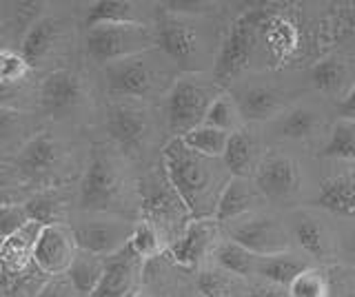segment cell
<instances>
[{
    "instance_id": "7bdbcfd3",
    "label": "cell",
    "mask_w": 355,
    "mask_h": 297,
    "mask_svg": "<svg viewBox=\"0 0 355 297\" xmlns=\"http://www.w3.org/2000/svg\"><path fill=\"white\" fill-rule=\"evenodd\" d=\"M247 297H291V295H288V289H284V286L266 282V284H260V286H255V289H251Z\"/></svg>"
},
{
    "instance_id": "484cf974",
    "label": "cell",
    "mask_w": 355,
    "mask_h": 297,
    "mask_svg": "<svg viewBox=\"0 0 355 297\" xmlns=\"http://www.w3.org/2000/svg\"><path fill=\"white\" fill-rule=\"evenodd\" d=\"M198 291L205 297H247L251 289L244 278L220 269L216 264L198 273Z\"/></svg>"
},
{
    "instance_id": "7c38bea8",
    "label": "cell",
    "mask_w": 355,
    "mask_h": 297,
    "mask_svg": "<svg viewBox=\"0 0 355 297\" xmlns=\"http://www.w3.org/2000/svg\"><path fill=\"white\" fill-rule=\"evenodd\" d=\"M220 228H218V219L216 217H207V219H193L191 224L187 226L182 237L175 242L173 246L166 249V255L178 267H198L202 264L207 258H214L216 251L220 246Z\"/></svg>"
},
{
    "instance_id": "ee69618b",
    "label": "cell",
    "mask_w": 355,
    "mask_h": 297,
    "mask_svg": "<svg viewBox=\"0 0 355 297\" xmlns=\"http://www.w3.org/2000/svg\"><path fill=\"white\" fill-rule=\"evenodd\" d=\"M340 118H347V120H355V84L351 87V91L347 93L344 100H340Z\"/></svg>"
},
{
    "instance_id": "7a4b0ae2",
    "label": "cell",
    "mask_w": 355,
    "mask_h": 297,
    "mask_svg": "<svg viewBox=\"0 0 355 297\" xmlns=\"http://www.w3.org/2000/svg\"><path fill=\"white\" fill-rule=\"evenodd\" d=\"M140 211L142 222H149L162 235L166 249L182 237L187 226L193 222L189 206L175 191L169 175L162 169H151L140 180Z\"/></svg>"
},
{
    "instance_id": "e0dca14e",
    "label": "cell",
    "mask_w": 355,
    "mask_h": 297,
    "mask_svg": "<svg viewBox=\"0 0 355 297\" xmlns=\"http://www.w3.org/2000/svg\"><path fill=\"white\" fill-rule=\"evenodd\" d=\"M255 186L269 200H286L297 193V164L286 156H266L255 171Z\"/></svg>"
},
{
    "instance_id": "30bf717a",
    "label": "cell",
    "mask_w": 355,
    "mask_h": 297,
    "mask_svg": "<svg viewBox=\"0 0 355 297\" xmlns=\"http://www.w3.org/2000/svg\"><path fill=\"white\" fill-rule=\"evenodd\" d=\"M260 45L273 64L284 67V64H291L302 56L304 36L291 16L271 9V14L266 16L260 29Z\"/></svg>"
},
{
    "instance_id": "4fadbf2b",
    "label": "cell",
    "mask_w": 355,
    "mask_h": 297,
    "mask_svg": "<svg viewBox=\"0 0 355 297\" xmlns=\"http://www.w3.org/2000/svg\"><path fill=\"white\" fill-rule=\"evenodd\" d=\"M144 262L131 246L107 258L103 282L92 297H136L142 286Z\"/></svg>"
},
{
    "instance_id": "ffe728a7",
    "label": "cell",
    "mask_w": 355,
    "mask_h": 297,
    "mask_svg": "<svg viewBox=\"0 0 355 297\" xmlns=\"http://www.w3.org/2000/svg\"><path fill=\"white\" fill-rule=\"evenodd\" d=\"M262 197L264 195L258 186H253L247 178H231L220 195L216 219L218 222H236L244 215H251Z\"/></svg>"
},
{
    "instance_id": "83f0119b",
    "label": "cell",
    "mask_w": 355,
    "mask_h": 297,
    "mask_svg": "<svg viewBox=\"0 0 355 297\" xmlns=\"http://www.w3.org/2000/svg\"><path fill=\"white\" fill-rule=\"evenodd\" d=\"M105 267H107V258L80 251L67 275H69V280L76 286L78 293L83 297H92L100 286V282H103Z\"/></svg>"
},
{
    "instance_id": "8992f818",
    "label": "cell",
    "mask_w": 355,
    "mask_h": 297,
    "mask_svg": "<svg viewBox=\"0 0 355 297\" xmlns=\"http://www.w3.org/2000/svg\"><path fill=\"white\" fill-rule=\"evenodd\" d=\"M269 14H271V9L255 7V9H249V12H244L236 23L231 25L229 36L222 42L220 53L216 58L214 73L218 80L236 78L238 73H242L249 67L255 47L260 45V29Z\"/></svg>"
},
{
    "instance_id": "1f68e13d",
    "label": "cell",
    "mask_w": 355,
    "mask_h": 297,
    "mask_svg": "<svg viewBox=\"0 0 355 297\" xmlns=\"http://www.w3.org/2000/svg\"><path fill=\"white\" fill-rule=\"evenodd\" d=\"M31 222L42 226H58L67 219V204L55 191H40L25 202Z\"/></svg>"
},
{
    "instance_id": "60d3db41",
    "label": "cell",
    "mask_w": 355,
    "mask_h": 297,
    "mask_svg": "<svg viewBox=\"0 0 355 297\" xmlns=\"http://www.w3.org/2000/svg\"><path fill=\"white\" fill-rule=\"evenodd\" d=\"M31 217L25 204H3V215H0V228H3V240L14 235L16 231L27 226Z\"/></svg>"
},
{
    "instance_id": "277c9868",
    "label": "cell",
    "mask_w": 355,
    "mask_h": 297,
    "mask_svg": "<svg viewBox=\"0 0 355 297\" xmlns=\"http://www.w3.org/2000/svg\"><path fill=\"white\" fill-rule=\"evenodd\" d=\"M164 58L153 56V51H147L140 53V56L109 64V67H105L109 91L116 98H125V100H142V98L160 93L166 84V78H169Z\"/></svg>"
},
{
    "instance_id": "603a6c76",
    "label": "cell",
    "mask_w": 355,
    "mask_h": 297,
    "mask_svg": "<svg viewBox=\"0 0 355 297\" xmlns=\"http://www.w3.org/2000/svg\"><path fill=\"white\" fill-rule=\"evenodd\" d=\"M238 107L244 120H271L284 114L282 93L266 84H251L238 96Z\"/></svg>"
},
{
    "instance_id": "d6a6232c",
    "label": "cell",
    "mask_w": 355,
    "mask_h": 297,
    "mask_svg": "<svg viewBox=\"0 0 355 297\" xmlns=\"http://www.w3.org/2000/svg\"><path fill=\"white\" fill-rule=\"evenodd\" d=\"M184 145L200 153V156H207V158H216L220 160L225 156V151L229 147V140H231V134H225V131L220 129H214V127H198L193 129L191 134H187L184 138H180Z\"/></svg>"
},
{
    "instance_id": "d590c367",
    "label": "cell",
    "mask_w": 355,
    "mask_h": 297,
    "mask_svg": "<svg viewBox=\"0 0 355 297\" xmlns=\"http://www.w3.org/2000/svg\"><path fill=\"white\" fill-rule=\"evenodd\" d=\"M242 120L244 118L240 114V107H238L236 98H233L231 93H220L218 100L209 109L205 125L225 131V134H236V131H240Z\"/></svg>"
},
{
    "instance_id": "bcb514c9",
    "label": "cell",
    "mask_w": 355,
    "mask_h": 297,
    "mask_svg": "<svg viewBox=\"0 0 355 297\" xmlns=\"http://www.w3.org/2000/svg\"><path fill=\"white\" fill-rule=\"evenodd\" d=\"M338 297H355V293H342V295H338Z\"/></svg>"
},
{
    "instance_id": "7402d4cb",
    "label": "cell",
    "mask_w": 355,
    "mask_h": 297,
    "mask_svg": "<svg viewBox=\"0 0 355 297\" xmlns=\"http://www.w3.org/2000/svg\"><path fill=\"white\" fill-rule=\"evenodd\" d=\"M349 78H351L349 60L340 56V53L322 56L313 67H311V82H313L315 89L327 96H340L342 100L347 98L351 87L355 84Z\"/></svg>"
},
{
    "instance_id": "5b68a950",
    "label": "cell",
    "mask_w": 355,
    "mask_h": 297,
    "mask_svg": "<svg viewBox=\"0 0 355 297\" xmlns=\"http://www.w3.org/2000/svg\"><path fill=\"white\" fill-rule=\"evenodd\" d=\"M222 91L216 82L200 78H180L171 84L166 96V123L175 138H184L193 129L202 127L211 105Z\"/></svg>"
},
{
    "instance_id": "f546056e",
    "label": "cell",
    "mask_w": 355,
    "mask_h": 297,
    "mask_svg": "<svg viewBox=\"0 0 355 297\" xmlns=\"http://www.w3.org/2000/svg\"><path fill=\"white\" fill-rule=\"evenodd\" d=\"M291 228H293V237L297 240V244L302 246L309 255L327 258L331 253V237L327 233V228L322 226L315 217L297 215V217H293Z\"/></svg>"
},
{
    "instance_id": "3957f363",
    "label": "cell",
    "mask_w": 355,
    "mask_h": 297,
    "mask_svg": "<svg viewBox=\"0 0 355 297\" xmlns=\"http://www.w3.org/2000/svg\"><path fill=\"white\" fill-rule=\"evenodd\" d=\"M158 47L155 29L147 25H100L87 29L85 51L98 64H109L127 60Z\"/></svg>"
},
{
    "instance_id": "e575fe53",
    "label": "cell",
    "mask_w": 355,
    "mask_h": 297,
    "mask_svg": "<svg viewBox=\"0 0 355 297\" xmlns=\"http://www.w3.org/2000/svg\"><path fill=\"white\" fill-rule=\"evenodd\" d=\"M320 127V118L313 109L309 107H293L286 109V111L280 116V123H277V131L286 138L293 140H302L313 136Z\"/></svg>"
},
{
    "instance_id": "52a82bcc",
    "label": "cell",
    "mask_w": 355,
    "mask_h": 297,
    "mask_svg": "<svg viewBox=\"0 0 355 297\" xmlns=\"http://www.w3.org/2000/svg\"><path fill=\"white\" fill-rule=\"evenodd\" d=\"M125 184L118 160L103 149H94L80 182V206L85 211H111L116 208Z\"/></svg>"
},
{
    "instance_id": "44dd1931",
    "label": "cell",
    "mask_w": 355,
    "mask_h": 297,
    "mask_svg": "<svg viewBox=\"0 0 355 297\" xmlns=\"http://www.w3.org/2000/svg\"><path fill=\"white\" fill-rule=\"evenodd\" d=\"M62 40V25L58 18L42 16L36 25H33L20 42V53L27 58L31 67H36L38 62L47 60L51 53L58 49Z\"/></svg>"
},
{
    "instance_id": "6da1fadb",
    "label": "cell",
    "mask_w": 355,
    "mask_h": 297,
    "mask_svg": "<svg viewBox=\"0 0 355 297\" xmlns=\"http://www.w3.org/2000/svg\"><path fill=\"white\" fill-rule=\"evenodd\" d=\"M162 162L171 184L189 206L193 219L216 217L220 195L231 180H227L229 169L222 167L225 162L220 164L216 158L200 156L189 149L180 138L166 145Z\"/></svg>"
},
{
    "instance_id": "4dcf8cb0",
    "label": "cell",
    "mask_w": 355,
    "mask_h": 297,
    "mask_svg": "<svg viewBox=\"0 0 355 297\" xmlns=\"http://www.w3.org/2000/svg\"><path fill=\"white\" fill-rule=\"evenodd\" d=\"M100 25H142V18L133 3H116V0H105L96 3L87 12V29Z\"/></svg>"
},
{
    "instance_id": "cb8c5ba5",
    "label": "cell",
    "mask_w": 355,
    "mask_h": 297,
    "mask_svg": "<svg viewBox=\"0 0 355 297\" xmlns=\"http://www.w3.org/2000/svg\"><path fill=\"white\" fill-rule=\"evenodd\" d=\"M318 206L340 217H355V175L340 173L322 182Z\"/></svg>"
},
{
    "instance_id": "5bb4252c",
    "label": "cell",
    "mask_w": 355,
    "mask_h": 297,
    "mask_svg": "<svg viewBox=\"0 0 355 297\" xmlns=\"http://www.w3.org/2000/svg\"><path fill=\"white\" fill-rule=\"evenodd\" d=\"M78 253H80V246H78L71 228H67L64 224L44 226L36 249V267L42 269L49 278L67 275Z\"/></svg>"
},
{
    "instance_id": "836d02e7",
    "label": "cell",
    "mask_w": 355,
    "mask_h": 297,
    "mask_svg": "<svg viewBox=\"0 0 355 297\" xmlns=\"http://www.w3.org/2000/svg\"><path fill=\"white\" fill-rule=\"evenodd\" d=\"M49 280V275L33 264L31 269L16 275L3 273V293L5 297H38Z\"/></svg>"
},
{
    "instance_id": "ba28073f",
    "label": "cell",
    "mask_w": 355,
    "mask_h": 297,
    "mask_svg": "<svg viewBox=\"0 0 355 297\" xmlns=\"http://www.w3.org/2000/svg\"><path fill=\"white\" fill-rule=\"evenodd\" d=\"M107 131L127 153H140L151 136V116L138 100L118 98L107 109Z\"/></svg>"
},
{
    "instance_id": "f1b7e54d",
    "label": "cell",
    "mask_w": 355,
    "mask_h": 297,
    "mask_svg": "<svg viewBox=\"0 0 355 297\" xmlns=\"http://www.w3.org/2000/svg\"><path fill=\"white\" fill-rule=\"evenodd\" d=\"M214 258H216V264L220 269H225L229 273H236L244 280H247L249 275H258L260 255H255V253H251L247 246H242L233 240L220 242V246H218Z\"/></svg>"
},
{
    "instance_id": "d6986e66",
    "label": "cell",
    "mask_w": 355,
    "mask_h": 297,
    "mask_svg": "<svg viewBox=\"0 0 355 297\" xmlns=\"http://www.w3.org/2000/svg\"><path fill=\"white\" fill-rule=\"evenodd\" d=\"M42 228L44 226L38 222H29L27 226L16 231L14 235L3 240V246H0L3 273L16 275V273L31 269L33 264H36V249H38V240H40Z\"/></svg>"
},
{
    "instance_id": "2e32d148",
    "label": "cell",
    "mask_w": 355,
    "mask_h": 297,
    "mask_svg": "<svg viewBox=\"0 0 355 297\" xmlns=\"http://www.w3.org/2000/svg\"><path fill=\"white\" fill-rule=\"evenodd\" d=\"M62 160L60 142L49 134L33 136L27 145H22L14 160L16 171L27 180H42L51 175Z\"/></svg>"
},
{
    "instance_id": "74e56055",
    "label": "cell",
    "mask_w": 355,
    "mask_h": 297,
    "mask_svg": "<svg viewBox=\"0 0 355 297\" xmlns=\"http://www.w3.org/2000/svg\"><path fill=\"white\" fill-rule=\"evenodd\" d=\"M129 246L136 251L144 262L158 260L162 253L166 251V244H164L162 235L149 222H138L136 226H133Z\"/></svg>"
},
{
    "instance_id": "9a60e30c",
    "label": "cell",
    "mask_w": 355,
    "mask_h": 297,
    "mask_svg": "<svg viewBox=\"0 0 355 297\" xmlns=\"http://www.w3.org/2000/svg\"><path fill=\"white\" fill-rule=\"evenodd\" d=\"M133 226L120 219H98V222H85L73 228V235L80 251L94 253L100 258H111L129 246Z\"/></svg>"
},
{
    "instance_id": "8fae6325",
    "label": "cell",
    "mask_w": 355,
    "mask_h": 297,
    "mask_svg": "<svg viewBox=\"0 0 355 297\" xmlns=\"http://www.w3.org/2000/svg\"><path fill=\"white\" fill-rule=\"evenodd\" d=\"M231 240L260 258L288 253V246H291L286 228L277 219L266 215H249L247 219L236 222L231 228Z\"/></svg>"
},
{
    "instance_id": "9c48e42d",
    "label": "cell",
    "mask_w": 355,
    "mask_h": 297,
    "mask_svg": "<svg viewBox=\"0 0 355 297\" xmlns=\"http://www.w3.org/2000/svg\"><path fill=\"white\" fill-rule=\"evenodd\" d=\"M153 29L158 36V47L171 62L187 67L200 58V47H202L200 36L182 14H175L171 9H158Z\"/></svg>"
},
{
    "instance_id": "4316f807",
    "label": "cell",
    "mask_w": 355,
    "mask_h": 297,
    "mask_svg": "<svg viewBox=\"0 0 355 297\" xmlns=\"http://www.w3.org/2000/svg\"><path fill=\"white\" fill-rule=\"evenodd\" d=\"M306 269L309 267L304 264L302 258L293 255V253H280V255L260 258L258 275H260L262 280H266V282L288 289V286H291Z\"/></svg>"
},
{
    "instance_id": "8d00e7d4",
    "label": "cell",
    "mask_w": 355,
    "mask_h": 297,
    "mask_svg": "<svg viewBox=\"0 0 355 297\" xmlns=\"http://www.w3.org/2000/svg\"><path fill=\"white\" fill-rule=\"evenodd\" d=\"M324 156L338 160H355V120L340 118L331 129Z\"/></svg>"
},
{
    "instance_id": "ab89813d",
    "label": "cell",
    "mask_w": 355,
    "mask_h": 297,
    "mask_svg": "<svg viewBox=\"0 0 355 297\" xmlns=\"http://www.w3.org/2000/svg\"><path fill=\"white\" fill-rule=\"evenodd\" d=\"M291 297H331L329 282L324 273L318 269H306L300 278L288 286Z\"/></svg>"
},
{
    "instance_id": "b9f144b4",
    "label": "cell",
    "mask_w": 355,
    "mask_h": 297,
    "mask_svg": "<svg viewBox=\"0 0 355 297\" xmlns=\"http://www.w3.org/2000/svg\"><path fill=\"white\" fill-rule=\"evenodd\" d=\"M38 297H83V295L76 291L69 275H55V278L49 280V284L44 286Z\"/></svg>"
},
{
    "instance_id": "f6af8a7d",
    "label": "cell",
    "mask_w": 355,
    "mask_h": 297,
    "mask_svg": "<svg viewBox=\"0 0 355 297\" xmlns=\"http://www.w3.org/2000/svg\"><path fill=\"white\" fill-rule=\"evenodd\" d=\"M349 249H351V255H353V260H355V233L351 235V242H349Z\"/></svg>"
},
{
    "instance_id": "d4e9b609",
    "label": "cell",
    "mask_w": 355,
    "mask_h": 297,
    "mask_svg": "<svg viewBox=\"0 0 355 297\" xmlns=\"http://www.w3.org/2000/svg\"><path fill=\"white\" fill-rule=\"evenodd\" d=\"M222 162H225L229 173H233V178H249L260 167L258 145H255V140L249 134L236 131V134H231L229 147L225 151V156H222Z\"/></svg>"
},
{
    "instance_id": "ac0fdd59",
    "label": "cell",
    "mask_w": 355,
    "mask_h": 297,
    "mask_svg": "<svg viewBox=\"0 0 355 297\" xmlns=\"http://www.w3.org/2000/svg\"><path fill=\"white\" fill-rule=\"evenodd\" d=\"M83 102V80L69 69H55L40 84V105L51 116L69 114Z\"/></svg>"
},
{
    "instance_id": "f35d334b",
    "label": "cell",
    "mask_w": 355,
    "mask_h": 297,
    "mask_svg": "<svg viewBox=\"0 0 355 297\" xmlns=\"http://www.w3.org/2000/svg\"><path fill=\"white\" fill-rule=\"evenodd\" d=\"M31 64L27 62V58L22 56L20 51L5 47L3 53H0V82H3L5 89L14 87L18 82H22L31 73Z\"/></svg>"
}]
</instances>
